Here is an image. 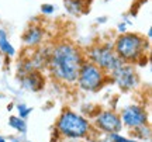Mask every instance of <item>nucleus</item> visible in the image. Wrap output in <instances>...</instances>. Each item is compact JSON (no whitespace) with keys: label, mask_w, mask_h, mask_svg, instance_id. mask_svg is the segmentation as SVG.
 I'll return each mask as SVG.
<instances>
[{"label":"nucleus","mask_w":152,"mask_h":142,"mask_svg":"<svg viewBox=\"0 0 152 142\" xmlns=\"http://www.w3.org/2000/svg\"><path fill=\"white\" fill-rule=\"evenodd\" d=\"M82 51L72 42H59L49 52L48 68L51 75L64 83H75L83 60Z\"/></svg>","instance_id":"1"},{"label":"nucleus","mask_w":152,"mask_h":142,"mask_svg":"<svg viewBox=\"0 0 152 142\" xmlns=\"http://www.w3.org/2000/svg\"><path fill=\"white\" fill-rule=\"evenodd\" d=\"M148 39L137 33H121L113 48L120 59L125 63H140L145 59L148 51Z\"/></svg>","instance_id":"2"},{"label":"nucleus","mask_w":152,"mask_h":142,"mask_svg":"<svg viewBox=\"0 0 152 142\" xmlns=\"http://www.w3.org/2000/svg\"><path fill=\"white\" fill-rule=\"evenodd\" d=\"M56 130L65 138H83L90 132V124L86 118L71 110H65L56 121Z\"/></svg>","instance_id":"3"},{"label":"nucleus","mask_w":152,"mask_h":142,"mask_svg":"<svg viewBox=\"0 0 152 142\" xmlns=\"http://www.w3.org/2000/svg\"><path fill=\"white\" fill-rule=\"evenodd\" d=\"M107 82V73L94 65L93 62L85 59L79 69V75L76 79L77 86L85 92H97Z\"/></svg>","instance_id":"4"},{"label":"nucleus","mask_w":152,"mask_h":142,"mask_svg":"<svg viewBox=\"0 0 152 142\" xmlns=\"http://www.w3.org/2000/svg\"><path fill=\"white\" fill-rule=\"evenodd\" d=\"M86 59L102 68L106 73H111L123 63V60L114 52L113 44H97L90 47L86 51Z\"/></svg>","instance_id":"5"},{"label":"nucleus","mask_w":152,"mask_h":142,"mask_svg":"<svg viewBox=\"0 0 152 142\" xmlns=\"http://www.w3.org/2000/svg\"><path fill=\"white\" fill-rule=\"evenodd\" d=\"M110 75H111L114 82L120 86V89H123V90H131L138 84V75L131 63L123 62Z\"/></svg>","instance_id":"6"},{"label":"nucleus","mask_w":152,"mask_h":142,"mask_svg":"<svg viewBox=\"0 0 152 142\" xmlns=\"http://www.w3.org/2000/svg\"><path fill=\"white\" fill-rule=\"evenodd\" d=\"M120 118H121L123 125H125L127 128H130V130H134V131L144 125H147V122H148L147 113L140 106H130V107L124 109Z\"/></svg>","instance_id":"7"},{"label":"nucleus","mask_w":152,"mask_h":142,"mask_svg":"<svg viewBox=\"0 0 152 142\" xmlns=\"http://www.w3.org/2000/svg\"><path fill=\"white\" fill-rule=\"evenodd\" d=\"M94 124H96L99 130L107 132V134L120 132V130L123 128V122H121L120 115L117 113H114V111H102L96 117Z\"/></svg>","instance_id":"8"},{"label":"nucleus","mask_w":152,"mask_h":142,"mask_svg":"<svg viewBox=\"0 0 152 142\" xmlns=\"http://www.w3.org/2000/svg\"><path fill=\"white\" fill-rule=\"evenodd\" d=\"M44 30L38 25H31L23 35V41L27 47H37L42 42Z\"/></svg>","instance_id":"9"},{"label":"nucleus","mask_w":152,"mask_h":142,"mask_svg":"<svg viewBox=\"0 0 152 142\" xmlns=\"http://www.w3.org/2000/svg\"><path fill=\"white\" fill-rule=\"evenodd\" d=\"M23 84L28 90L37 92V90H39L44 86V79L37 71H31L28 73H26V76L23 79Z\"/></svg>","instance_id":"10"},{"label":"nucleus","mask_w":152,"mask_h":142,"mask_svg":"<svg viewBox=\"0 0 152 142\" xmlns=\"http://www.w3.org/2000/svg\"><path fill=\"white\" fill-rule=\"evenodd\" d=\"M0 52L7 55V56H14L16 55V49L10 44L4 30H0Z\"/></svg>","instance_id":"11"},{"label":"nucleus","mask_w":152,"mask_h":142,"mask_svg":"<svg viewBox=\"0 0 152 142\" xmlns=\"http://www.w3.org/2000/svg\"><path fill=\"white\" fill-rule=\"evenodd\" d=\"M86 6H87V3H83V1H79V0H65L66 10L69 11L71 14H75V16L82 14L85 11Z\"/></svg>","instance_id":"12"},{"label":"nucleus","mask_w":152,"mask_h":142,"mask_svg":"<svg viewBox=\"0 0 152 142\" xmlns=\"http://www.w3.org/2000/svg\"><path fill=\"white\" fill-rule=\"evenodd\" d=\"M9 125H10L11 128L17 130L18 132H21V134H24V132L27 131V124H26L24 118H20V117L11 115L10 118H9Z\"/></svg>","instance_id":"13"},{"label":"nucleus","mask_w":152,"mask_h":142,"mask_svg":"<svg viewBox=\"0 0 152 142\" xmlns=\"http://www.w3.org/2000/svg\"><path fill=\"white\" fill-rule=\"evenodd\" d=\"M17 109H18L20 118H27L28 114L31 113V109H30V107H27V106H24V104H18V106H17Z\"/></svg>","instance_id":"14"},{"label":"nucleus","mask_w":152,"mask_h":142,"mask_svg":"<svg viewBox=\"0 0 152 142\" xmlns=\"http://www.w3.org/2000/svg\"><path fill=\"white\" fill-rule=\"evenodd\" d=\"M110 141L111 142H137V141H131V139H127V138L121 137L118 132H113V134H110Z\"/></svg>","instance_id":"15"},{"label":"nucleus","mask_w":152,"mask_h":142,"mask_svg":"<svg viewBox=\"0 0 152 142\" xmlns=\"http://www.w3.org/2000/svg\"><path fill=\"white\" fill-rule=\"evenodd\" d=\"M41 11L44 14H52L55 11V7L52 4H42L41 6Z\"/></svg>","instance_id":"16"},{"label":"nucleus","mask_w":152,"mask_h":142,"mask_svg":"<svg viewBox=\"0 0 152 142\" xmlns=\"http://www.w3.org/2000/svg\"><path fill=\"white\" fill-rule=\"evenodd\" d=\"M79 1H83V3H89L90 0H79Z\"/></svg>","instance_id":"17"},{"label":"nucleus","mask_w":152,"mask_h":142,"mask_svg":"<svg viewBox=\"0 0 152 142\" xmlns=\"http://www.w3.org/2000/svg\"><path fill=\"white\" fill-rule=\"evenodd\" d=\"M0 142H6V139H4V138H1V137H0Z\"/></svg>","instance_id":"18"}]
</instances>
